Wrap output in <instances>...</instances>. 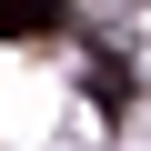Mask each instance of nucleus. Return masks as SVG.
I'll return each instance as SVG.
<instances>
[{"mask_svg": "<svg viewBox=\"0 0 151 151\" xmlns=\"http://www.w3.org/2000/svg\"><path fill=\"white\" fill-rule=\"evenodd\" d=\"M60 10H70V0H0V30H10V40H20V30H50Z\"/></svg>", "mask_w": 151, "mask_h": 151, "instance_id": "nucleus-1", "label": "nucleus"}]
</instances>
